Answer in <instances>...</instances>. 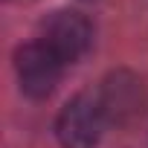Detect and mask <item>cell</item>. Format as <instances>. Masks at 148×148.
Segmentation results:
<instances>
[{"instance_id": "cell-3", "label": "cell", "mask_w": 148, "mask_h": 148, "mask_svg": "<svg viewBox=\"0 0 148 148\" xmlns=\"http://www.w3.org/2000/svg\"><path fill=\"white\" fill-rule=\"evenodd\" d=\"M102 113L108 122L116 125H131L134 119L142 116L145 110V87L142 79H136L128 70H116L102 82V90L96 93Z\"/></svg>"}, {"instance_id": "cell-4", "label": "cell", "mask_w": 148, "mask_h": 148, "mask_svg": "<svg viewBox=\"0 0 148 148\" xmlns=\"http://www.w3.org/2000/svg\"><path fill=\"white\" fill-rule=\"evenodd\" d=\"M41 41L64 61H79L93 41V26L84 15L79 12H55L47 23H44V35Z\"/></svg>"}, {"instance_id": "cell-1", "label": "cell", "mask_w": 148, "mask_h": 148, "mask_svg": "<svg viewBox=\"0 0 148 148\" xmlns=\"http://www.w3.org/2000/svg\"><path fill=\"white\" fill-rule=\"evenodd\" d=\"M105 122L108 119L102 113L99 96L79 93L61 108L58 122H55V134H58V142L64 148H96Z\"/></svg>"}, {"instance_id": "cell-2", "label": "cell", "mask_w": 148, "mask_h": 148, "mask_svg": "<svg viewBox=\"0 0 148 148\" xmlns=\"http://www.w3.org/2000/svg\"><path fill=\"white\" fill-rule=\"evenodd\" d=\"M15 70H18L21 90L29 99H47L61 79L64 61L44 41H35V44H26L15 52Z\"/></svg>"}]
</instances>
